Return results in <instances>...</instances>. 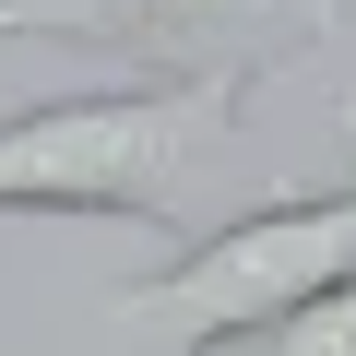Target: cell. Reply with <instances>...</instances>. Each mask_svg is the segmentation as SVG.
<instances>
[{
  "mask_svg": "<svg viewBox=\"0 0 356 356\" xmlns=\"http://www.w3.org/2000/svg\"><path fill=\"white\" fill-rule=\"evenodd\" d=\"M273 356H356V285H332L297 321H273Z\"/></svg>",
  "mask_w": 356,
  "mask_h": 356,
  "instance_id": "277c9868",
  "label": "cell"
},
{
  "mask_svg": "<svg viewBox=\"0 0 356 356\" xmlns=\"http://www.w3.org/2000/svg\"><path fill=\"white\" fill-rule=\"evenodd\" d=\"M332 24V0H0V36H48V48H119L143 72H191V60H273L250 36H309Z\"/></svg>",
  "mask_w": 356,
  "mask_h": 356,
  "instance_id": "3957f363",
  "label": "cell"
},
{
  "mask_svg": "<svg viewBox=\"0 0 356 356\" xmlns=\"http://www.w3.org/2000/svg\"><path fill=\"white\" fill-rule=\"evenodd\" d=\"M261 72L273 60H191V72H131V83H83V95H48V107H13L0 119V214L178 226L202 154L238 131Z\"/></svg>",
  "mask_w": 356,
  "mask_h": 356,
  "instance_id": "6da1fadb",
  "label": "cell"
},
{
  "mask_svg": "<svg viewBox=\"0 0 356 356\" xmlns=\"http://www.w3.org/2000/svg\"><path fill=\"white\" fill-rule=\"evenodd\" d=\"M332 285H356V178H332V191H273V202L226 214L214 238H191L166 273L119 285L107 321L143 356H226V344L297 321Z\"/></svg>",
  "mask_w": 356,
  "mask_h": 356,
  "instance_id": "7a4b0ae2",
  "label": "cell"
}]
</instances>
